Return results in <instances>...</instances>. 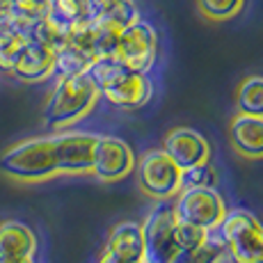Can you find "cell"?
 Masks as SVG:
<instances>
[{"mask_svg": "<svg viewBox=\"0 0 263 263\" xmlns=\"http://www.w3.org/2000/svg\"><path fill=\"white\" fill-rule=\"evenodd\" d=\"M87 76L92 78L101 96H105L110 103L124 110L142 108L154 92L146 73L126 69L115 58H99L89 67Z\"/></svg>", "mask_w": 263, "mask_h": 263, "instance_id": "cell-1", "label": "cell"}, {"mask_svg": "<svg viewBox=\"0 0 263 263\" xmlns=\"http://www.w3.org/2000/svg\"><path fill=\"white\" fill-rule=\"evenodd\" d=\"M99 96V89L87 73L60 76L58 85H55L46 103V110H44V119L50 128L71 126L94 108Z\"/></svg>", "mask_w": 263, "mask_h": 263, "instance_id": "cell-2", "label": "cell"}, {"mask_svg": "<svg viewBox=\"0 0 263 263\" xmlns=\"http://www.w3.org/2000/svg\"><path fill=\"white\" fill-rule=\"evenodd\" d=\"M0 170L18 181H44L60 174L55 160V142L50 138H32L14 144L0 158Z\"/></svg>", "mask_w": 263, "mask_h": 263, "instance_id": "cell-3", "label": "cell"}, {"mask_svg": "<svg viewBox=\"0 0 263 263\" xmlns=\"http://www.w3.org/2000/svg\"><path fill=\"white\" fill-rule=\"evenodd\" d=\"M176 211L172 201H160L142 224L144 263H172L179 252L176 245Z\"/></svg>", "mask_w": 263, "mask_h": 263, "instance_id": "cell-4", "label": "cell"}, {"mask_svg": "<svg viewBox=\"0 0 263 263\" xmlns=\"http://www.w3.org/2000/svg\"><path fill=\"white\" fill-rule=\"evenodd\" d=\"M156 53H158V32L154 25L138 18L135 23L126 25L119 34L117 48H115L112 58L126 69L146 73L156 62Z\"/></svg>", "mask_w": 263, "mask_h": 263, "instance_id": "cell-5", "label": "cell"}, {"mask_svg": "<svg viewBox=\"0 0 263 263\" xmlns=\"http://www.w3.org/2000/svg\"><path fill=\"white\" fill-rule=\"evenodd\" d=\"M176 195H179L174 201L176 220L192 222V224H199L204 229L213 231L227 213L224 201L215 188L195 185V188H181Z\"/></svg>", "mask_w": 263, "mask_h": 263, "instance_id": "cell-6", "label": "cell"}, {"mask_svg": "<svg viewBox=\"0 0 263 263\" xmlns=\"http://www.w3.org/2000/svg\"><path fill=\"white\" fill-rule=\"evenodd\" d=\"M140 188L154 199H170L181 190V167L163 149H151L140 158Z\"/></svg>", "mask_w": 263, "mask_h": 263, "instance_id": "cell-7", "label": "cell"}, {"mask_svg": "<svg viewBox=\"0 0 263 263\" xmlns=\"http://www.w3.org/2000/svg\"><path fill=\"white\" fill-rule=\"evenodd\" d=\"M133 167L135 154L124 140L96 135L92 174H96L101 181H119L124 176H128Z\"/></svg>", "mask_w": 263, "mask_h": 263, "instance_id": "cell-8", "label": "cell"}, {"mask_svg": "<svg viewBox=\"0 0 263 263\" xmlns=\"http://www.w3.org/2000/svg\"><path fill=\"white\" fill-rule=\"evenodd\" d=\"M53 142L60 174H87V172H92L96 135L60 133L53 135Z\"/></svg>", "mask_w": 263, "mask_h": 263, "instance_id": "cell-9", "label": "cell"}, {"mask_svg": "<svg viewBox=\"0 0 263 263\" xmlns=\"http://www.w3.org/2000/svg\"><path fill=\"white\" fill-rule=\"evenodd\" d=\"M163 151L179 165L181 170H188L192 165H201L211 160V146L201 133L192 128H174L165 135Z\"/></svg>", "mask_w": 263, "mask_h": 263, "instance_id": "cell-10", "label": "cell"}, {"mask_svg": "<svg viewBox=\"0 0 263 263\" xmlns=\"http://www.w3.org/2000/svg\"><path fill=\"white\" fill-rule=\"evenodd\" d=\"M55 73V50L37 42H28L12 67V76L21 83H42Z\"/></svg>", "mask_w": 263, "mask_h": 263, "instance_id": "cell-11", "label": "cell"}, {"mask_svg": "<svg viewBox=\"0 0 263 263\" xmlns=\"http://www.w3.org/2000/svg\"><path fill=\"white\" fill-rule=\"evenodd\" d=\"M108 254L117 256L126 263H144V242H142V227L135 222H121L112 229V234L105 240Z\"/></svg>", "mask_w": 263, "mask_h": 263, "instance_id": "cell-12", "label": "cell"}, {"mask_svg": "<svg viewBox=\"0 0 263 263\" xmlns=\"http://www.w3.org/2000/svg\"><path fill=\"white\" fill-rule=\"evenodd\" d=\"M231 144L245 158H263V117L238 112L231 121Z\"/></svg>", "mask_w": 263, "mask_h": 263, "instance_id": "cell-13", "label": "cell"}, {"mask_svg": "<svg viewBox=\"0 0 263 263\" xmlns=\"http://www.w3.org/2000/svg\"><path fill=\"white\" fill-rule=\"evenodd\" d=\"M37 238L32 229L18 220L0 222V254L12 256H34Z\"/></svg>", "mask_w": 263, "mask_h": 263, "instance_id": "cell-14", "label": "cell"}, {"mask_svg": "<svg viewBox=\"0 0 263 263\" xmlns=\"http://www.w3.org/2000/svg\"><path fill=\"white\" fill-rule=\"evenodd\" d=\"M89 18L126 28L140 18V9L135 0H89Z\"/></svg>", "mask_w": 263, "mask_h": 263, "instance_id": "cell-15", "label": "cell"}, {"mask_svg": "<svg viewBox=\"0 0 263 263\" xmlns=\"http://www.w3.org/2000/svg\"><path fill=\"white\" fill-rule=\"evenodd\" d=\"M94 62H96V55L92 50L78 48L73 44H62V46L55 50V73L58 76L87 73Z\"/></svg>", "mask_w": 263, "mask_h": 263, "instance_id": "cell-16", "label": "cell"}, {"mask_svg": "<svg viewBox=\"0 0 263 263\" xmlns=\"http://www.w3.org/2000/svg\"><path fill=\"white\" fill-rule=\"evenodd\" d=\"M28 34L16 30L7 18H0V71L12 73L14 62L28 44Z\"/></svg>", "mask_w": 263, "mask_h": 263, "instance_id": "cell-17", "label": "cell"}, {"mask_svg": "<svg viewBox=\"0 0 263 263\" xmlns=\"http://www.w3.org/2000/svg\"><path fill=\"white\" fill-rule=\"evenodd\" d=\"M224 252H227L224 240L213 238L209 234L199 245L190 247V250H179L176 256L172 259V263H220Z\"/></svg>", "mask_w": 263, "mask_h": 263, "instance_id": "cell-18", "label": "cell"}, {"mask_svg": "<svg viewBox=\"0 0 263 263\" xmlns=\"http://www.w3.org/2000/svg\"><path fill=\"white\" fill-rule=\"evenodd\" d=\"M28 39L30 42H37L42 46H48L53 50H58L67 42V25L60 23L58 18H53L50 14H46L44 18L34 21L28 30Z\"/></svg>", "mask_w": 263, "mask_h": 263, "instance_id": "cell-19", "label": "cell"}, {"mask_svg": "<svg viewBox=\"0 0 263 263\" xmlns=\"http://www.w3.org/2000/svg\"><path fill=\"white\" fill-rule=\"evenodd\" d=\"M46 14H48V0H14L12 12L5 18L16 30L28 34L30 25L34 21H39V18H44Z\"/></svg>", "mask_w": 263, "mask_h": 263, "instance_id": "cell-20", "label": "cell"}, {"mask_svg": "<svg viewBox=\"0 0 263 263\" xmlns=\"http://www.w3.org/2000/svg\"><path fill=\"white\" fill-rule=\"evenodd\" d=\"M236 108L242 115L263 117V76H250L242 80L236 94Z\"/></svg>", "mask_w": 263, "mask_h": 263, "instance_id": "cell-21", "label": "cell"}, {"mask_svg": "<svg viewBox=\"0 0 263 263\" xmlns=\"http://www.w3.org/2000/svg\"><path fill=\"white\" fill-rule=\"evenodd\" d=\"M234 263H263V227L227 247Z\"/></svg>", "mask_w": 263, "mask_h": 263, "instance_id": "cell-22", "label": "cell"}, {"mask_svg": "<svg viewBox=\"0 0 263 263\" xmlns=\"http://www.w3.org/2000/svg\"><path fill=\"white\" fill-rule=\"evenodd\" d=\"M48 14L60 23L71 25L89 18V0H48Z\"/></svg>", "mask_w": 263, "mask_h": 263, "instance_id": "cell-23", "label": "cell"}, {"mask_svg": "<svg viewBox=\"0 0 263 263\" xmlns=\"http://www.w3.org/2000/svg\"><path fill=\"white\" fill-rule=\"evenodd\" d=\"M94 53L96 58H112L115 48H117L119 34L124 28L115 23H105V21H94Z\"/></svg>", "mask_w": 263, "mask_h": 263, "instance_id": "cell-24", "label": "cell"}, {"mask_svg": "<svg viewBox=\"0 0 263 263\" xmlns=\"http://www.w3.org/2000/svg\"><path fill=\"white\" fill-rule=\"evenodd\" d=\"M245 7V0H197V9L209 21H229L238 16Z\"/></svg>", "mask_w": 263, "mask_h": 263, "instance_id": "cell-25", "label": "cell"}, {"mask_svg": "<svg viewBox=\"0 0 263 263\" xmlns=\"http://www.w3.org/2000/svg\"><path fill=\"white\" fill-rule=\"evenodd\" d=\"M215 170L209 163L192 165L188 170H181V188H195V185H204V188H213L215 185Z\"/></svg>", "mask_w": 263, "mask_h": 263, "instance_id": "cell-26", "label": "cell"}, {"mask_svg": "<svg viewBox=\"0 0 263 263\" xmlns=\"http://www.w3.org/2000/svg\"><path fill=\"white\" fill-rule=\"evenodd\" d=\"M209 234L211 231L199 224H192V222H183V220L176 222V245H179V250H190V247L199 245Z\"/></svg>", "mask_w": 263, "mask_h": 263, "instance_id": "cell-27", "label": "cell"}, {"mask_svg": "<svg viewBox=\"0 0 263 263\" xmlns=\"http://www.w3.org/2000/svg\"><path fill=\"white\" fill-rule=\"evenodd\" d=\"M0 263H34L32 256H12V254H0Z\"/></svg>", "mask_w": 263, "mask_h": 263, "instance_id": "cell-28", "label": "cell"}, {"mask_svg": "<svg viewBox=\"0 0 263 263\" xmlns=\"http://www.w3.org/2000/svg\"><path fill=\"white\" fill-rule=\"evenodd\" d=\"M12 3L14 0H0V18H5L9 12H12Z\"/></svg>", "mask_w": 263, "mask_h": 263, "instance_id": "cell-29", "label": "cell"}, {"mask_svg": "<svg viewBox=\"0 0 263 263\" xmlns=\"http://www.w3.org/2000/svg\"><path fill=\"white\" fill-rule=\"evenodd\" d=\"M99 263H126V261H121V259H117V256H112V254H108V252H103V256H101Z\"/></svg>", "mask_w": 263, "mask_h": 263, "instance_id": "cell-30", "label": "cell"}]
</instances>
